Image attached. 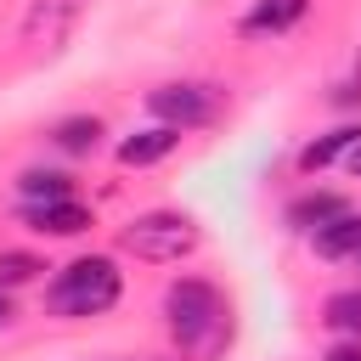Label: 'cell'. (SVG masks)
I'll return each mask as SVG.
<instances>
[{
  "label": "cell",
  "instance_id": "9",
  "mask_svg": "<svg viewBox=\"0 0 361 361\" xmlns=\"http://www.w3.org/2000/svg\"><path fill=\"white\" fill-rule=\"evenodd\" d=\"M310 237H316V254H322V259H355V254H361V214L344 209L338 220H327V226L310 231Z\"/></svg>",
  "mask_w": 361,
  "mask_h": 361
},
{
  "label": "cell",
  "instance_id": "8",
  "mask_svg": "<svg viewBox=\"0 0 361 361\" xmlns=\"http://www.w3.org/2000/svg\"><path fill=\"white\" fill-rule=\"evenodd\" d=\"M305 11H310V0H254L243 17V34H288Z\"/></svg>",
  "mask_w": 361,
  "mask_h": 361
},
{
  "label": "cell",
  "instance_id": "12",
  "mask_svg": "<svg viewBox=\"0 0 361 361\" xmlns=\"http://www.w3.org/2000/svg\"><path fill=\"white\" fill-rule=\"evenodd\" d=\"M322 322H327L333 333H344V338H361V288L333 293V299H327V310H322Z\"/></svg>",
  "mask_w": 361,
  "mask_h": 361
},
{
  "label": "cell",
  "instance_id": "17",
  "mask_svg": "<svg viewBox=\"0 0 361 361\" xmlns=\"http://www.w3.org/2000/svg\"><path fill=\"white\" fill-rule=\"evenodd\" d=\"M350 175H361V141L350 147Z\"/></svg>",
  "mask_w": 361,
  "mask_h": 361
},
{
  "label": "cell",
  "instance_id": "7",
  "mask_svg": "<svg viewBox=\"0 0 361 361\" xmlns=\"http://www.w3.org/2000/svg\"><path fill=\"white\" fill-rule=\"evenodd\" d=\"M180 135L186 130H175V124H152V130H141V135H130V141H118V164H158V158H169L175 147H180Z\"/></svg>",
  "mask_w": 361,
  "mask_h": 361
},
{
  "label": "cell",
  "instance_id": "13",
  "mask_svg": "<svg viewBox=\"0 0 361 361\" xmlns=\"http://www.w3.org/2000/svg\"><path fill=\"white\" fill-rule=\"evenodd\" d=\"M23 203H51V197H73V180L68 175H56V169H28L23 180Z\"/></svg>",
  "mask_w": 361,
  "mask_h": 361
},
{
  "label": "cell",
  "instance_id": "18",
  "mask_svg": "<svg viewBox=\"0 0 361 361\" xmlns=\"http://www.w3.org/2000/svg\"><path fill=\"white\" fill-rule=\"evenodd\" d=\"M0 322H11V299H6V288H0Z\"/></svg>",
  "mask_w": 361,
  "mask_h": 361
},
{
  "label": "cell",
  "instance_id": "4",
  "mask_svg": "<svg viewBox=\"0 0 361 361\" xmlns=\"http://www.w3.org/2000/svg\"><path fill=\"white\" fill-rule=\"evenodd\" d=\"M147 107H152L164 124H175V130H197V124L214 118L220 96H214L209 85H158V90L147 96Z\"/></svg>",
  "mask_w": 361,
  "mask_h": 361
},
{
  "label": "cell",
  "instance_id": "19",
  "mask_svg": "<svg viewBox=\"0 0 361 361\" xmlns=\"http://www.w3.org/2000/svg\"><path fill=\"white\" fill-rule=\"evenodd\" d=\"M355 259H361V254H355Z\"/></svg>",
  "mask_w": 361,
  "mask_h": 361
},
{
  "label": "cell",
  "instance_id": "15",
  "mask_svg": "<svg viewBox=\"0 0 361 361\" xmlns=\"http://www.w3.org/2000/svg\"><path fill=\"white\" fill-rule=\"evenodd\" d=\"M45 265L34 259V254H0V288H23V282H34Z\"/></svg>",
  "mask_w": 361,
  "mask_h": 361
},
{
  "label": "cell",
  "instance_id": "5",
  "mask_svg": "<svg viewBox=\"0 0 361 361\" xmlns=\"http://www.w3.org/2000/svg\"><path fill=\"white\" fill-rule=\"evenodd\" d=\"M79 11H85V0H28L23 39H28V45H39V51H56V45L73 34Z\"/></svg>",
  "mask_w": 361,
  "mask_h": 361
},
{
  "label": "cell",
  "instance_id": "6",
  "mask_svg": "<svg viewBox=\"0 0 361 361\" xmlns=\"http://www.w3.org/2000/svg\"><path fill=\"white\" fill-rule=\"evenodd\" d=\"M23 220L39 237H73V231L90 226V209L79 197H51V203H23Z\"/></svg>",
  "mask_w": 361,
  "mask_h": 361
},
{
  "label": "cell",
  "instance_id": "16",
  "mask_svg": "<svg viewBox=\"0 0 361 361\" xmlns=\"http://www.w3.org/2000/svg\"><path fill=\"white\" fill-rule=\"evenodd\" d=\"M322 361H361V338H344V344H333Z\"/></svg>",
  "mask_w": 361,
  "mask_h": 361
},
{
  "label": "cell",
  "instance_id": "1",
  "mask_svg": "<svg viewBox=\"0 0 361 361\" xmlns=\"http://www.w3.org/2000/svg\"><path fill=\"white\" fill-rule=\"evenodd\" d=\"M164 316H169V333L180 338V350H192V355H209L226 338V299L203 276H180L164 293Z\"/></svg>",
  "mask_w": 361,
  "mask_h": 361
},
{
  "label": "cell",
  "instance_id": "2",
  "mask_svg": "<svg viewBox=\"0 0 361 361\" xmlns=\"http://www.w3.org/2000/svg\"><path fill=\"white\" fill-rule=\"evenodd\" d=\"M118 265L107 259V254H85V259H73V265H62L56 271V282H51V310L56 316H102V310H113L118 305Z\"/></svg>",
  "mask_w": 361,
  "mask_h": 361
},
{
  "label": "cell",
  "instance_id": "3",
  "mask_svg": "<svg viewBox=\"0 0 361 361\" xmlns=\"http://www.w3.org/2000/svg\"><path fill=\"white\" fill-rule=\"evenodd\" d=\"M118 248L135 254V259H152V265H169V259H186L197 248V226L175 209H152L141 220H130L118 231Z\"/></svg>",
  "mask_w": 361,
  "mask_h": 361
},
{
  "label": "cell",
  "instance_id": "10",
  "mask_svg": "<svg viewBox=\"0 0 361 361\" xmlns=\"http://www.w3.org/2000/svg\"><path fill=\"white\" fill-rule=\"evenodd\" d=\"M355 141H361V124H338L333 135H322V141H310V147L299 152V169H310V175H316V169H327L333 158H350V147H355Z\"/></svg>",
  "mask_w": 361,
  "mask_h": 361
},
{
  "label": "cell",
  "instance_id": "11",
  "mask_svg": "<svg viewBox=\"0 0 361 361\" xmlns=\"http://www.w3.org/2000/svg\"><path fill=\"white\" fill-rule=\"evenodd\" d=\"M344 214V197H333V192H310V197H299L293 209H288V220L299 226V231H322L327 220H338Z\"/></svg>",
  "mask_w": 361,
  "mask_h": 361
},
{
  "label": "cell",
  "instance_id": "14",
  "mask_svg": "<svg viewBox=\"0 0 361 361\" xmlns=\"http://www.w3.org/2000/svg\"><path fill=\"white\" fill-rule=\"evenodd\" d=\"M96 135H102V124H96V118H62L51 141H56L62 152H90V147H96Z\"/></svg>",
  "mask_w": 361,
  "mask_h": 361
}]
</instances>
